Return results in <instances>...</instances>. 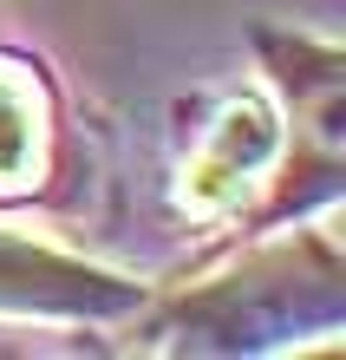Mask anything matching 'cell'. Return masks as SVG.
<instances>
[{
	"mask_svg": "<svg viewBox=\"0 0 346 360\" xmlns=\"http://www.w3.org/2000/svg\"><path fill=\"white\" fill-rule=\"evenodd\" d=\"M39 171V92L0 66V190H27Z\"/></svg>",
	"mask_w": 346,
	"mask_h": 360,
	"instance_id": "7a4b0ae2",
	"label": "cell"
},
{
	"mask_svg": "<svg viewBox=\"0 0 346 360\" xmlns=\"http://www.w3.org/2000/svg\"><path fill=\"white\" fill-rule=\"evenodd\" d=\"M274 158H281L274 105L268 98H235L229 112L209 124L203 151L189 158V171H183V210H197V217L229 210L242 190H255V177H262Z\"/></svg>",
	"mask_w": 346,
	"mask_h": 360,
	"instance_id": "6da1fadb",
	"label": "cell"
}]
</instances>
